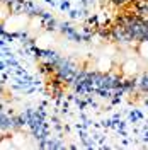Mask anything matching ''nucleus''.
Wrapping results in <instances>:
<instances>
[{
    "instance_id": "20e7f679",
    "label": "nucleus",
    "mask_w": 148,
    "mask_h": 150,
    "mask_svg": "<svg viewBox=\"0 0 148 150\" xmlns=\"http://www.w3.org/2000/svg\"><path fill=\"white\" fill-rule=\"evenodd\" d=\"M138 62L135 60V58H126L123 63H121V74L124 75H135L136 72H138Z\"/></svg>"
},
{
    "instance_id": "f257e3e1",
    "label": "nucleus",
    "mask_w": 148,
    "mask_h": 150,
    "mask_svg": "<svg viewBox=\"0 0 148 150\" xmlns=\"http://www.w3.org/2000/svg\"><path fill=\"white\" fill-rule=\"evenodd\" d=\"M29 24H31V17L24 12H17V14H9L2 19L0 22V31L5 34H12V36H19L29 31Z\"/></svg>"
},
{
    "instance_id": "39448f33",
    "label": "nucleus",
    "mask_w": 148,
    "mask_h": 150,
    "mask_svg": "<svg viewBox=\"0 0 148 150\" xmlns=\"http://www.w3.org/2000/svg\"><path fill=\"white\" fill-rule=\"evenodd\" d=\"M136 53L141 60H145L148 62V38H143V39H140L138 45H136Z\"/></svg>"
},
{
    "instance_id": "423d86ee",
    "label": "nucleus",
    "mask_w": 148,
    "mask_h": 150,
    "mask_svg": "<svg viewBox=\"0 0 148 150\" xmlns=\"http://www.w3.org/2000/svg\"><path fill=\"white\" fill-rule=\"evenodd\" d=\"M0 149H14L12 137H4V138H0Z\"/></svg>"
},
{
    "instance_id": "7ed1b4c3",
    "label": "nucleus",
    "mask_w": 148,
    "mask_h": 150,
    "mask_svg": "<svg viewBox=\"0 0 148 150\" xmlns=\"http://www.w3.org/2000/svg\"><path fill=\"white\" fill-rule=\"evenodd\" d=\"M53 41H55V39H53V34H51L49 31H44V33H41V34L36 36V46L39 48V50H49V46H51Z\"/></svg>"
},
{
    "instance_id": "f03ea898",
    "label": "nucleus",
    "mask_w": 148,
    "mask_h": 150,
    "mask_svg": "<svg viewBox=\"0 0 148 150\" xmlns=\"http://www.w3.org/2000/svg\"><path fill=\"white\" fill-rule=\"evenodd\" d=\"M95 68H97L101 74H109L112 70V56H109V55L99 56L97 62H95Z\"/></svg>"
}]
</instances>
